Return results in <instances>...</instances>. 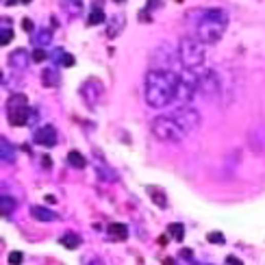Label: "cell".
Segmentation results:
<instances>
[{
	"label": "cell",
	"instance_id": "obj_1",
	"mask_svg": "<svg viewBox=\"0 0 265 265\" xmlns=\"http://www.w3.org/2000/svg\"><path fill=\"white\" fill-rule=\"evenodd\" d=\"M185 24L191 37L211 46L222 39L228 26V13L224 9H189L185 13Z\"/></svg>",
	"mask_w": 265,
	"mask_h": 265
},
{
	"label": "cell",
	"instance_id": "obj_2",
	"mask_svg": "<svg viewBox=\"0 0 265 265\" xmlns=\"http://www.w3.org/2000/svg\"><path fill=\"white\" fill-rule=\"evenodd\" d=\"M178 72L170 70H157L150 68L144 76V98L146 105L152 109H166L170 103L176 100V83Z\"/></svg>",
	"mask_w": 265,
	"mask_h": 265
},
{
	"label": "cell",
	"instance_id": "obj_3",
	"mask_svg": "<svg viewBox=\"0 0 265 265\" xmlns=\"http://www.w3.org/2000/svg\"><path fill=\"white\" fill-rule=\"evenodd\" d=\"M196 89H198V96H202L207 100H211V103H217L226 91V83L222 74L217 70H202L196 74Z\"/></svg>",
	"mask_w": 265,
	"mask_h": 265
},
{
	"label": "cell",
	"instance_id": "obj_4",
	"mask_svg": "<svg viewBox=\"0 0 265 265\" xmlns=\"http://www.w3.org/2000/svg\"><path fill=\"white\" fill-rule=\"evenodd\" d=\"M178 59H180V66L185 68V70H198L200 66L205 63V57H207V52H205V44L196 39V37H191V35H185V37H180L178 42Z\"/></svg>",
	"mask_w": 265,
	"mask_h": 265
},
{
	"label": "cell",
	"instance_id": "obj_5",
	"mask_svg": "<svg viewBox=\"0 0 265 265\" xmlns=\"http://www.w3.org/2000/svg\"><path fill=\"white\" fill-rule=\"evenodd\" d=\"M150 131L152 135L157 137L159 141H166V144H176V141H182L185 139V131L180 129V124L172 117V113H166V115H157L154 120L150 122Z\"/></svg>",
	"mask_w": 265,
	"mask_h": 265
},
{
	"label": "cell",
	"instance_id": "obj_6",
	"mask_svg": "<svg viewBox=\"0 0 265 265\" xmlns=\"http://www.w3.org/2000/svg\"><path fill=\"white\" fill-rule=\"evenodd\" d=\"M78 94H80L83 103H85L89 109H94V107L100 103V100H103V96H105V87H103V83H100L98 78H87L85 83L80 85Z\"/></svg>",
	"mask_w": 265,
	"mask_h": 265
},
{
	"label": "cell",
	"instance_id": "obj_7",
	"mask_svg": "<svg viewBox=\"0 0 265 265\" xmlns=\"http://www.w3.org/2000/svg\"><path fill=\"white\" fill-rule=\"evenodd\" d=\"M172 117L180 124V129L185 131V133H191L194 129H198L200 122H202V117H200V113L196 111V109H191V107H178L172 111Z\"/></svg>",
	"mask_w": 265,
	"mask_h": 265
},
{
	"label": "cell",
	"instance_id": "obj_8",
	"mask_svg": "<svg viewBox=\"0 0 265 265\" xmlns=\"http://www.w3.org/2000/svg\"><path fill=\"white\" fill-rule=\"evenodd\" d=\"M33 141L37 146H44V148H52V146H57V129L50 124L39 126V129L33 133Z\"/></svg>",
	"mask_w": 265,
	"mask_h": 265
},
{
	"label": "cell",
	"instance_id": "obj_9",
	"mask_svg": "<svg viewBox=\"0 0 265 265\" xmlns=\"http://www.w3.org/2000/svg\"><path fill=\"white\" fill-rule=\"evenodd\" d=\"M31 61H33V57L26 52V48H17L9 54V66L15 68V70H26Z\"/></svg>",
	"mask_w": 265,
	"mask_h": 265
},
{
	"label": "cell",
	"instance_id": "obj_10",
	"mask_svg": "<svg viewBox=\"0 0 265 265\" xmlns=\"http://www.w3.org/2000/svg\"><path fill=\"white\" fill-rule=\"evenodd\" d=\"M31 117V109L22 107V109H13V111H7V120L11 126H26Z\"/></svg>",
	"mask_w": 265,
	"mask_h": 265
},
{
	"label": "cell",
	"instance_id": "obj_11",
	"mask_svg": "<svg viewBox=\"0 0 265 265\" xmlns=\"http://www.w3.org/2000/svg\"><path fill=\"white\" fill-rule=\"evenodd\" d=\"M83 0H61V9L66 11V15L70 17H78L83 13Z\"/></svg>",
	"mask_w": 265,
	"mask_h": 265
},
{
	"label": "cell",
	"instance_id": "obj_12",
	"mask_svg": "<svg viewBox=\"0 0 265 265\" xmlns=\"http://www.w3.org/2000/svg\"><path fill=\"white\" fill-rule=\"evenodd\" d=\"M126 20V17H124V13H117V15H113L111 17V22H109V26H107V35H109V37H117V35H120L122 33V29H124V22Z\"/></svg>",
	"mask_w": 265,
	"mask_h": 265
},
{
	"label": "cell",
	"instance_id": "obj_13",
	"mask_svg": "<svg viewBox=\"0 0 265 265\" xmlns=\"http://www.w3.org/2000/svg\"><path fill=\"white\" fill-rule=\"evenodd\" d=\"M31 215H33V220H37V222H54L57 220V213H52L50 209H46V207H31Z\"/></svg>",
	"mask_w": 265,
	"mask_h": 265
},
{
	"label": "cell",
	"instance_id": "obj_14",
	"mask_svg": "<svg viewBox=\"0 0 265 265\" xmlns=\"http://www.w3.org/2000/svg\"><path fill=\"white\" fill-rule=\"evenodd\" d=\"M107 231H109V237H111V239H115V241H124L126 237H129V226L120 224V222L111 224V226L107 228Z\"/></svg>",
	"mask_w": 265,
	"mask_h": 265
},
{
	"label": "cell",
	"instance_id": "obj_15",
	"mask_svg": "<svg viewBox=\"0 0 265 265\" xmlns=\"http://www.w3.org/2000/svg\"><path fill=\"white\" fill-rule=\"evenodd\" d=\"M250 146L257 152H265V126L250 133Z\"/></svg>",
	"mask_w": 265,
	"mask_h": 265
},
{
	"label": "cell",
	"instance_id": "obj_16",
	"mask_svg": "<svg viewBox=\"0 0 265 265\" xmlns=\"http://www.w3.org/2000/svg\"><path fill=\"white\" fill-rule=\"evenodd\" d=\"M0 159H3V163H13L15 161V150H13V146L9 144L7 137L0 139Z\"/></svg>",
	"mask_w": 265,
	"mask_h": 265
},
{
	"label": "cell",
	"instance_id": "obj_17",
	"mask_svg": "<svg viewBox=\"0 0 265 265\" xmlns=\"http://www.w3.org/2000/svg\"><path fill=\"white\" fill-rule=\"evenodd\" d=\"M59 78H61V74L54 68H48V70L42 72V83H44V87H57L59 85Z\"/></svg>",
	"mask_w": 265,
	"mask_h": 265
},
{
	"label": "cell",
	"instance_id": "obj_18",
	"mask_svg": "<svg viewBox=\"0 0 265 265\" xmlns=\"http://www.w3.org/2000/svg\"><path fill=\"white\" fill-rule=\"evenodd\" d=\"M22 107H29V100H26L24 94H11L7 100V111H13V109H22Z\"/></svg>",
	"mask_w": 265,
	"mask_h": 265
},
{
	"label": "cell",
	"instance_id": "obj_19",
	"mask_svg": "<svg viewBox=\"0 0 265 265\" xmlns=\"http://www.w3.org/2000/svg\"><path fill=\"white\" fill-rule=\"evenodd\" d=\"M52 59H54V63H59V66H63V68H72V66H74V57H72L70 52H63L61 48L52 52Z\"/></svg>",
	"mask_w": 265,
	"mask_h": 265
},
{
	"label": "cell",
	"instance_id": "obj_20",
	"mask_svg": "<svg viewBox=\"0 0 265 265\" xmlns=\"http://www.w3.org/2000/svg\"><path fill=\"white\" fill-rule=\"evenodd\" d=\"M52 42V31L50 29H42L37 33H33V44L37 46V48H42V46H48Z\"/></svg>",
	"mask_w": 265,
	"mask_h": 265
},
{
	"label": "cell",
	"instance_id": "obj_21",
	"mask_svg": "<svg viewBox=\"0 0 265 265\" xmlns=\"http://www.w3.org/2000/svg\"><path fill=\"white\" fill-rule=\"evenodd\" d=\"M80 241H83V239H80L76 233H66L61 237V246H63V248H68V250H76L80 246Z\"/></svg>",
	"mask_w": 265,
	"mask_h": 265
},
{
	"label": "cell",
	"instance_id": "obj_22",
	"mask_svg": "<svg viewBox=\"0 0 265 265\" xmlns=\"http://www.w3.org/2000/svg\"><path fill=\"white\" fill-rule=\"evenodd\" d=\"M68 166L70 168H76V170H83L87 166V161H85V157L80 152L72 150V152H68Z\"/></svg>",
	"mask_w": 265,
	"mask_h": 265
},
{
	"label": "cell",
	"instance_id": "obj_23",
	"mask_svg": "<svg viewBox=\"0 0 265 265\" xmlns=\"http://www.w3.org/2000/svg\"><path fill=\"white\" fill-rule=\"evenodd\" d=\"M105 20H107V15H105L103 9L94 7V9H91V13H89V17H87V24L89 26H98V24H105Z\"/></svg>",
	"mask_w": 265,
	"mask_h": 265
},
{
	"label": "cell",
	"instance_id": "obj_24",
	"mask_svg": "<svg viewBox=\"0 0 265 265\" xmlns=\"http://www.w3.org/2000/svg\"><path fill=\"white\" fill-rule=\"evenodd\" d=\"M0 211H3V215H11L15 211V200L11 196L3 194L0 196Z\"/></svg>",
	"mask_w": 265,
	"mask_h": 265
},
{
	"label": "cell",
	"instance_id": "obj_25",
	"mask_svg": "<svg viewBox=\"0 0 265 265\" xmlns=\"http://www.w3.org/2000/svg\"><path fill=\"white\" fill-rule=\"evenodd\" d=\"M168 231H170V235L174 237L176 241H182V237H185V226L178 224V222H172V224L168 226Z\"/></svg>",
	"mask_w": 265,
	"mask_h": 265
},
{
	"label": "cell",
	"instance_id": "obj_26",
	"mask_svg": "<svg viewBox=\"0 0 265 265\" xmlns=\"http://www.w3.org/2000/svg\"><path fill=\"white\" fill-rule=\"evenodd\" d=\"M5 22V20H3ZM9 42H13V31H11V26H7V22L3 24V29H0V44L7 46Z\"/></svg>",
	"mask_w": 265,
	"mask_h": 265
},
{
	"label": "cell",
	"instance_id": "obj_27",
	"mask_svg": "<svg viewBox=\"0 0 265 265\" xmlns=\"http://www.w3.org/2000/svg\"><path fill=\"white\" fill-rule=\"evenodd\" d=\"M7 261H9V265H22V261H24V254H22L20 250H13V252H9Z\"/></svg>",
	"mask_w": 265,
	"mask_h": 265
},
{
	"label": "cell",
	"instance_id": "obj_28",
	"mask_svg": "<svg viewBox=\"0 0 265 265\" xmlns=\"http://www.w3.org/2000/svg\"><path fill=\"white\" fill-rule=\"evenodd\" d=\"M150 194H152V196H150V198H152V202H157L161 209L168 205V200L163 198V194H161V191H157V189H152V187H150Z\"/></svg>",
	"mask_w": 265,
	"mask_h": 265
},
{
	"label": "cell",
	"instance_id": "obj_29",
	"mask_svg": "<svg viewBox=\"0 0 265 265\" xmlns=\"http://www.w3.org/2000/svg\"><path fill=\"white\" fill-rule=\"evenodd\" d=\"M31 57H33V63H42V61L48 59V52H46L44 48H35Z\"/></svg>",
	"mask_w": 265,
	"mask_h": 265
},
{
	"label": "cell",
	"instance_id": "obj_30",
	"mask_svg": "<svg viewBox=\"0 0 265 265\" xmlns=\"http://www.w3.org/2000/svg\"><path fill=\"white\" fill-rule=\"evenodd\" d=\"M207 239L211 241V243H222V241H224V235H222V233H209Z\"/></svg>",
	"mask_w": 265,
	"mask_h": 265
},
{
	"label": "cell",
	"instance_id": "obj_31",
	"mask_svg": "<svg viewBox=\"0 0 265 265\" xmlns=\"http://www.w3.org/2000/svg\"><path fill=\"white\" fill-rule=\"evenodd\" d=\"M22 29H24L26 33H33V31H35L33 20H29V17H24V20H22Z\"/></svg>",
	"mask_w": 265,
	"mask_h": 265
},
{
	"label": "cell",
	"instance_id": "obj_32",
	"mask_svg": "<svg viewBox=\"0 0 265 265\" xmlns=\"http://www.w3.org/2000/svg\"><path fill=\"white\" fill-rule=\"evenodd\" d=\"M85 265H105V261L100 259V257H91V259L85 261Z\"/></svg>",
	"mask_w": 265,
	"mask_h": 265
},
{
	"label": "cell",
	"instance_id": "obj_33",
	"mask_svg": "<svg viewBox=\"0 0 265 265\" xmlns=\"http://www.w3.org/2000/svg\"><path fill=\"white\" fill-rule=\"evenodd\" d=\"M226 263H228V265H243L237 257H233V254H231V257H226Z\"/></svg>",
	"mask_w": 265,
	"mask_h": 265
},
{
	"label": "cell",
	"instance_id": "obj_34",
	"mask_svg": "<svg viewBox=\"0 0 265 265\" xmlns=\"http://www.w3.org/2000/svg\"><path fill=\"white\" fill-rule=\"evenodd\" d=\"M5 3H7V5H15V3H22V5H29V3H31V0H5Z\"/></svg>",
	"mask_w": 265,
	"mask_h": 265
},
{
	"label": "cell",
	"instance_id": "obj_35",
	"mask_svg": "<svg viewBox=\"0 0 265 265\" xmlns=\"http://www.w3.org/2000/svg\"><path fill=\"white\" fill-rule=\"evenodd\" d=\"M42 166H44V168H50V166H52V163H50V157H44V159H42Z\"/></svg>",
	"mask_w": 265,
	"mask_h": 265
},
{
	"label": "cell",
	"instance_id": "obj_36",
	"mask_svg": "<svg viewBox=\"0 0 265 265\" xmlns=\"http://www.w3.org/2000/svg\"><path fill=\"white\" fill-rule=\"evenodd\" d=\"M191 265H207V263H191Z\"/></svg>",
	"mask_w": 265,
	"mask_h": 265
},
{
	"label": "cell",
	"instance_id": "obj_37",
	"mask_svg": "<svg viewBox=\"0 0 265 265\" xmlns=\"http://www.w3.org/2000/svg\"><path fill=\"white\" fill-rule=\"evenodd\" d=\"M115 3H124V0H115Z\"/></svg>",
	"mask_w": 265,
	"mask_h": 265
}]
</instances>
